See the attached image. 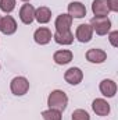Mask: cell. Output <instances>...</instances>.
I'll list each match as a JSON object with an SVG mask.
<instances>
[{
    "label": "cell",
    "mask_w": 118,
    "mask_h": 120,
    "mask_svg": "<svg viewBox=\"0 0 118 120\" xmlns=\"http://www.w3.org/2000/svg\"><path fill=\"white\" fill-rule=\"evenodd\" d=\"M47 105L49 109H56L59 112H64L67 105H68V96L64 91L54 90L47 98Z\"/></svg>",
    "instance_id": "6da1fadb"
},
{
    "label": "cell",
    "mask_w": 118,
    "mask_h": 120,
    "mask_svg": "<svg viewBox=\"0 0 118 120\" xmlns=\"http://www.w3.org/2000/svg\"><path fill=\"white\" fill-rule=\"evenodd\" d=\"M89 25L97 35H107L111 28V21L108 17H93Z\"/></svg>",
    "instance_id": "7a4b0ae2"
},
{
    "label": "cell",
    "mask_w": 118,
    "mask_h": 120,
    "mask_svg": "<svg viewBox=\"0 0 118 120\" xmlns=\"http://www.w3.org/2000/svg\"><path fill=\"white\" fill-rule=\"evenodd\" d=\"M10 90L14 95L22 96L29 90V81L25 77H14L10 82Z\"/></svg>",
    "instance_id": "3957f363"
},
{
    "label": "cell",
    "mask_w": 118,
    "mask_h": 120,
    "mask_svg": "<svg viewBox=\"0 0 118 120\" xmlns=\"http://www.w3.org/2000/svg\"><path fill=\"white\" fill-rule=\"evenodd\" d=\"M64 78H65V81H67L68 84H71V85H78V84L83 80V73H82V70L78 68V67H71V68H68V70L65 71Z\"/></svg>",
    "instance_id": "277c9868"
},
{
    "label": "cell",
    "mask_w": 118,
    "mask_h": 120,
    "mask_svg": "<svg viewBox=\"0 0 118 120\" xmlns=\"http://www.w3.org/2000/svg\"><path fill=\"white\" fill-rule=\"evenodd\" d=\"M17 31V22L11 15H4L0 18V32L4 35H13Z\"/></svg>",
    "instance_id": "5b68a950"
},
{
    "label": "cell",
    "mask_w": 118,
    "mask_h": 120,
    "mask_svg": "<svg viewBox=\"0 0 118 120\" xmlns=\"http://www.w3.org/2000/svg\"><path fill=\"white\" fill-rule=\"evenodd\" d=\"M75 36H76V39H78L79 42L88 43V42L92 41V38H93V30H92V27H90L89 24H81V25H78V28H76Z\"/></svg>",
    "instance_id": "8992f818"
},
{
    "label": "cell",
    "mask_w": 118,
    "mask_h": 120,
    "mask_svg": "<svg viewBox=\"0 0 118 120\" xmlns=\"http://www.w3.org/2000/svg\"><path fill=\"white\" fill-rule=\"evenodd\" d=\"M72 17L69 14H60L59 17L56 18V22H54V27L57 32H65V31H69L71 25H72Z\"/></svg>",
    "instance_id": "52a82bcc"
},
{
    "label": "cell",
    "mask_w": 118,
    "mask_h": 120,
    "mask_svg": "<svg viewBox=\"0 0 118 120\" xmlns=\"http://www.w3.org/2000/svg\"><path fill=\"white\" fill-rule=\"evenodd\" d=\"M92 11H93L94 17H107L108 13H110L107 0H93Z\"/></svg>",
    "instance_id": "ba28073f"
},
{
    "label": "cell",
    "mask_w": 118,
    "mask_h": 120,
    "mask_svg": "<svg viewBox=\"0 0 118 120\" xmlns=\"http://www.w3.org/2000/svg\"><path fill=\"white\" fill-rule=\"evenodd\" d=\"M107 59V53L103 50V49H89L86 52V60L90 63H96V64H100V63H104Z\"/></svg>",
    "instance_id": "9c48e42d"
},
{
    "label": "cell",
    "mask_w": 118,
    "mask_h": 120,
    "mask_svg": "<svg viewBox=\"0 0 118 120\" xmlns=\"http://www.w3.org/2000/svg\"><path fill=\"white\" fill-rule=\"evenodd\" d=\"M92 109L93 112L97 115V116H107L110 113V105L107 101L101 99V98H97L92 102Z\"/></svg>",
    "instance_id": "30bf717a"
},
{
    "label": "cell",
    "mask_w": 118,
    "mask_h": 120,
    "mask_svg": "<svg viewBox=\"0 0 118 120\" xmlns=\"http://www.w3.org/2000/svg\"><path fill=\"white\" fill-rule=\"evenodd\" d=\"M33 39L39 45H47L52 41V31L49 28H46V27L38 28L35 31V34H33Z\"/></svg>",
    "instance_id": "8fae6325"
},
{
    "label": "cell",
    "mask_w": 118,
    "mask_h": 120,
    "mask_svg": "<svg viewBox=\"0 0 118 120\" xmlns=\"http://www.w3.org/2000/svg\"><path fill=\"white\" fill-rule=\"evenodd\" d=\"M68 14L72 18H83L86 15V7L79 1H72L68 4Z\"/></svg>",
    "instance_id": "7c38bea8"
},
{
    "label": "cell",
    "mask_w": 118,
    "mask_h": 120,
    "mask_svg": "<svg viewBox=\"0 0 118 120\" xmlns=\"http://www.w3.org/2000/svg\"><path fill=\"white\" fill-rule=\"evenodd\" d=\"M20 18L24 24L29 25L35 20V7L32 4H24L20 10Z\"/></svg>",
    "instance_id": "4fadbf2b"
},
{
    "label": "cell",
    "mask_w": 118,
    "mask_h": 120,
    "mask_svg": "<svg viewBox=\"0 0 118 120\" xmlns=\"http://www.w3.org/2000/svg\"><path fill=\"white\" fill-rule=\"evenodd\" d=\"M99 88H100V92L107 98H113L117 94V84L113 80H103Z\"/></svg>",
    "instance_id": "5bb4252c"
},
{
    "label": "cell",
    "mask_w": 118,
    "mask_h": 120,
    "mask_svg": "<svg viewBox=\"0 0 118 120\" xmlns=\"http://www.w3.org/2000/svg\"><path fill=\"white\" fill-rule=\"evenodd\" d=\"M52 18V11L49 7H39L35 10V20L39 22V24H47Z\"/></svg>",
    "instance_id": "9a60e30c"
},
{
    "label": "cell",
    "mask_w": 118,
    "mask_h": 120,
    "mask_svg": "<svg viewBox=\"0 0 118 120\" xmlns=\"http://www.w3.org/2000/svg\"><path fill=\"white\" fill-rule=\"evenodd\" d=\"M74 57L72 52L71 50H57L53 56V60L56 64H60V66H64V64H68Z\"/></svg>",
    "instance_id": "2e32d148"
},
{
    "label": "cell",
    "mask_w": 118,
    "mask_h": 120,
    "mask_svg": "<svg viewBox=\"0 0 118 120\" xmlns=\"http://www.w3.org/2000/svg\"><path fill=\"white\" fill-rule=\"evenodd\" d=\"M53 38L59 45H71L74 42V35L71 31H65V32H57L56 31Z\"/></svg>",
    "instance_id": "e0dca14e"
},
{
    "label": "cell",
    "mask_w": 118,
    "mask_h": 120,
    "mask_svg": "<svg viewBox=\"0 0 118 120\" xmlns=\"http://www.w3.org/2000/svg\"><path fill=\"white\" fill-rule=\"evenodd\" d=\"M42 117L43 120H61V112L56 110V109H47L45 112H42Z\"/></svg>",
    "instance_id": "ac0fdd59"
},
{
    "label": "cell",
    "mask_w": 118,
    "mask_h": 120,
    "mask_svg": "<svg viewBox=\"0 0 118 120\" xmlns=\"http://www.w3.org/2000/svg\"><path fill=\"white\" fill-rule=\"evenodd\" d=\"M15 8V0H0V10L6 14L11 13Z\"/></svg>",
    "instance_id": "d6986e66"
},
{
    "label": "cell",
    "mask_w": 118,
    "mask_h": 120,
    "mask_svg": "<svg viewBox=\"0 0 118 120\" xmlns=\"http://www.w3.org/2000/svg\"><path fill=\"white\" fill-rule=\"evenodd\" d=\"M71 116H72V120H90L89 113L86 110H83V109H76V110H74Z\"/></svg>",
    "instance_id": "ffe728a7"
},
{
    "label": "cell",
    "mask_w": 118,
    "mask_h": 120,
    "mask_svg": "<svg viewBox=\"0 0 118 120\" xmlns=\"http://www.w3.org/2000/svg\"><path fill=\"white\" fill-rule=\"evenodd\" d=\"M108 39H110V43H111L114 48H117L118 46V31H113V32H110Z\"/></svg>",
    "instance_id": "44dd1931"
},
{
    "label": "cell",
    "mask_w": 118,
    "mask_h": 120,
    "mask_svg": "<svg viewBox=\"0 0 118 120\" xmlns=\"http://www.w3.org/2000/svg\"><path fill=\"white\" fill-rule=\"evenodd\" d=\"M110 11H118V0H107Z\"/></svg>",
    "instance_id": "7402d4cb"
},
{
    "label": "cell",
    "mask_w": 118,
    "mask_h": 120,
    "mask_svg": "<svg viewBox=\"0 0 118 120\" xmlns=\"http://www.w3.org/2000/svg\"><path fill=\"white\" fill-rule=\"evenodd\" d=\"M21 1H29V0H21Z\"/></svg>",
    "instance_id": "603a6c76"
}]
</instances>
